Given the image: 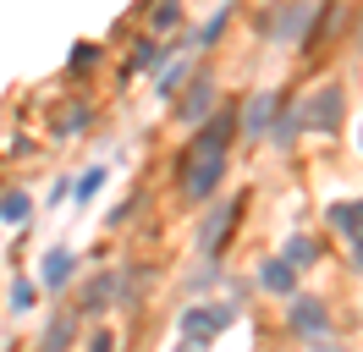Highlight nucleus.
<instances>
[{
    "label": "nucleus",
    "instance_id": "obj_1",
    "mask_svg": "<svg viewBox=\"0 0 363 352\" xmlns=\"http://www.w3.org/2000/svg\"><path fill=\"white\" fill-rule=\"evenodd\" d=\"M226 143H231V116H215L199 138H193V149H187V182H182V193L193 198H209L220 187V176H226Z\"/></svg>",
    "mask_w": 363,
    "mask_h": 352
},
{
    "label": "nucleus",
    "instance_id": "obj_2",
    "mask_svg": "<svg viewBox=\"0 0 363 352\" xmlns=\"http://www.w3.org/2000/svg\"><path fill=\"white\" fill-rule=\"evenodd\" d=\"M231 325V308H187L182 314V341H209Z\"/></svg>",
    "mask_w": 363,
    "mask_h": 352
},
{
    "label": "nucleus",
    "instance_id": "obj_3",
    "mask_svg": "<svg viewBox=\"0 0 363 352\" xmlns=\"http://www.w3.org/2000/svg\"><path fill=\"white\" fill-rule=\"evenodd\" d=\"M341 105H347V99H341V88H319L314 99L303 105V116H297V121H314L319 132H336V127H341Z\"/></svg>",
    "mask_w": 363,
    "mask_h": 352
},
{
    "label": "nucleus",
    "instance_id": "obj_4",
    "mask_svg": "<svg viewBox=\"0 0 363 352\" xmlns=\"http://www.w3.org/2000/svg\"><path fill=\"white\" fill-rule=\"evenodd\" d=\"M275 110H281V99H275L270 88H264V94H253V99H248V116H242V132H248V138H264L270 121H275Z\"/></svg>",
    "mask_w": 363,
    "mask_h": 352
},
{
    "label": "nucleus",
    "instance_id": "obj_5",
    "mask_svg": "<svg viewBox=\"0 0 363 352\" xmlns=\"http://www.w3.org/2000/svg\"><path fill=\"white\" fill-rule=\"evenodd\" d=\"M292 330H297V336H325V330H330L325 303H314V297H297V303H292Z\"/></svg>",
    "mask_w": 363,
    "mask_h": 352
},
{
    "label": "nucleus",
    "instance_id": "obj_6",
    "mask_svg": "<svg viewBox=\"0 0 363 352\" xmlns=\"http://www.w3.org/2000/svg\"><path fill=\"white\" fill-rule=\"evenodd\" d=\"M259 286L275 292V297H292V292H297V270L286 259H264V264H259Z\"/></svg>",
    "mask_w": 363,
    "mask_h": 352
},
{
    "label": "nucleus",
    "instance_id": "obj_7",
    "mask_svg": "<svg viewBox=\"0 0 363 352\" xmlns=\"http://www.w3.org/2000/svg\"><path fill=\"white\" fill-rule=\"evenodd\" d=\"M72 336H77V314H67V308H61V314H55V325L45 330L39 352H67V347H72Z\"/></svg>",
    "mask_w": 363,
    "mask_h": 352
},
{
    "label": "nucleus",
    "instance_id": "obj_8",
    "mask_svg": "<svg viewBox=\"0 0 363 352\" xmlns=\"http://www.w3.org/2000/svg\"><path fill=\"white\" fill-rule=\"evenodd\" d=\"M209 110H215V83H193L187 105H182V121H204Z\"/></svg>",
    "mask_w": 363,
    "mask_h": 352
},
{
    "label": "nucleus",
    "instance_id": "obj_9",
    "mask_svg": "<svg viewBox=\"0 0 363 352\" xmlns=\"http://www.w3.org/2000/svg\"><path fill=\"white\" fill-rule=\"evenodd\" d=\"M72 264H77L72 253H50V259L39 264V281H45V286H67L72 281Z\"/></svg>",
    "mask_w": 363,
    "mask_h": 352
},
{
    "label": "nucleus",
    "instance_id": "obj_10",
    "mask_svg": "<svg viewBox=\"0 0 363 352\" xmlns=\"http://www.w3.org/2000/svg\"><path fill=\"white\" fill-rule=\"evenodd\" d=\"M281 259L292 264V270H308V264L319 259V242H314V237H292V242H286V253H281Z\"/></svg>",
    "mask_w": 363,
    "mask_h": 352
},
{
    "label": "nucleus",
    "instance_id": "obj_11",
    "mask_svg": "<svg viewBox=\"0 0 363 352\" xmlns=\"http://www.w3.org/2000/svg\"><path fill=\"white\" fill-rule=\"evenodd\" d=\"M330 220H336L352 242H363V204H336V209H330Z\"/></svg>",
    "mask_w": 363,
    "mask_h": 352
},
{
    "label": "nucleus",
    "instance_id": "obj_12",
    "mask_svg": "<svg viewBox=\"0 0 363 352\" xmlns=\"http://www.w3.org/2000/svg\"><path fill=\"white\" fill-rule=\"evenodd\" d=\"M28 209H33V204H28V193H6V198H0V220H6V226H23Z\"/></svg>",
    "mask_w": 363,
    "mask_h": 352
},
{
    "label": "nucleus",
    "instance_id": "obj_13",
    "mask_svg": "<svg viewBox=\"0 0 363 352\" xmlns=\"http://www.w3.org/2000/svg\"><path fill=\"white\" fill-rule=\"evenodd\" d=\"M231 215H237V204H231L226 215H215V220L204 226V253H215V248H220V237H226V226H231Z\"/></svg>",
    "mask_w": 363,
    "mask_h": 352
},
{
    "label": "nucleus",
    "instance_id": "obj_14",
    "mask_svg": "<svg viewBox=\"0 0 363 352\" xmlns=\"http://www.w3.org/2000/svg\"><path fill=\"white\" fill-rule=\"evenodd\" d=\"M303 22H308V6H292V17L281 22V39H297V33H303Z\"/></svg>",
    "mask_w": 363,
    "mask_h": 352
},
{
    "label": "nucleus",
    "instance_id": "obj_15",
    "mask_svg": "<svg viewBox=\"0 0 363 352\" xmlns=\"http://www.w3.org/2000/svg\"><path fill=\"white\" fill-rule=\"evenodd\" d=\"M220 33H226V6H220V11H215V17L204 22V33H199V44H215Z\"/></svg>",
    "mask_w": 363,
    "mask_h": 352
},
{
    "label": "nucleus",
    "instance_id": "obj_16",
    "mask_svg": "<svg viewBox=\"0 0 363 352\" xmlns=\"http://www.w3.org/2000/svg\"><path fill=\"white\" fill-rule=\"evenodd\" d=\"M155 61H160V44H138L133 50V72H149Z\"/></svg>",
    "mask_w": 363,
    "mask_h": 352
},
{
    "label": "nucleus",
    "instance_id": "obj_17",
    "mask_svg": "<svg viewBox=\"0 0 363 352\" xmlns=\"http://www.w3.org/2000/svg\"><path fill=\"white\" fill-rule=\"evenodd\" d=\"M99 187H105V171L94 165V171H83V182H77V198H94Z\"/></svg>",
    "mask_w": 363,
    "mask_h": 352
},
{
    "label": "nucleus",
    "instance_id": "obj_18",
    "mask_svg": "<svg viewBox=\"0 0 363 352\" xmlns=\"http://www.w3.org/2000/svg\"><path fill=\"white\" fill-rule=\"evenodd\" d=\"M182 77H187V61H171V66H165V72H160V88L171 94V88H177Z\"/></svg>",
    "mask_w": 363,
    "mask_h": 352
},
{
    "label": "nucleus",
    "instance_id": "obj_19",
    "mask_svg": "<svg viewBox=\"0 0 363 352\" xmlns=\"http://www.w3.org/2000/svg\"><path fill=\"white\" fill-rule=\"evenodd\" d=\"M177 17H182V6H177V0H160V6H155V28H171Z\"/></svg>",
    "mask_w": 363,
    "mask_h": 352
},
{
    "label": "nucleus",
    "instance_id": "obj_20",
    "mask_svg": "<svg viewBox=\"0 0 363 352\" xmlns=\"http://www.w3.org/2000/svg\"><path fill=\"white\" fill-rule=\"evenodd\" d=\"M11 303H17V314H23V308H33V286L17 281V286H11Z\"/></svg>",
    "mask_w": 363,
    "mask_h": 352
},
{
    "label": "nucleus",
    "instance_id": "obj_21",
    "mask_svg": "<svg viewBox=\"0 0 363 352\" xmlns=\"http://www.w3.org/2000/svg\"><path fill=\"white\" fill-rule=\"evenodd\" d=\"M111 292H116L111 281H94V286H89V308H99V303H111Z\"/></svg>",
    "mask_w": 363,
    "mask_h": 352
},
{
    "label": "nucleus",
    "instance_id": "obj_22",
    "mask_svg": "<svg viewBox=\"0 0 363 352\" xmlns=\"http://www.w3.org/2000/svg\"><path fill=\"white\" fill-rule=\"evenodd\" d=\"M89 61H99V50H94V44H77V50H72V66L83 72V66H89Z\"/></svg>",
    "mask_w": 363,
    "mask_h": 352
},
{
    "label": "nucleus",
    "instance_id": "obj_23",
    "mask_svg": "<svg viewBox=\"0 0 363 352\" xmlns=\"http://www.w3.org/2000/svg\"><path fill=\"white\" fill-rule=\"evenodd\" d=\"M89 352H116V336H111V330H94V341H89Z\"/></svg>",
    "mask_w": 363,
    "mask_h": 352
},
{
    "label": "nucleus",
    "instance_id": "obj_24",
    "mask_svg": "<svg viewBox=\"0 0 363 352\" xmlns=\"http://www.w3.org/2000/svg\"><path fill=\"white\" fill-rule=\"evenodd\" d=\"M352 264H358V270H363V242H352Z\"/></svg>",
    "mask_w": 363,
    "mask_h": 352
},
{
    "label": "nucleus",
    "instance_id": "obj_25",
    "mask_svg": "<svg viewBox=\"0 0 363 352\" xmlns=\"http://www.w3.org/2000/svg\"><path fill=\"white\" fill-rule=\"evenodd\" d=\"M182 352H204V341H182Z\"/></svg>",
    "mask_w": 363,
    "mask_h": 352
},
{
    "label": "nucleus",
    "instance_id": "obj_26",
    "mask_svg": "<svg viewBox=\"0 0 363 352\" xmlns=\"http://www.w3.org/2000/svg\"><path fill=\"white\" fill-rule=\"evenodd\" d=\"M314 352H341V347H336V341H319V347H314Z\"/></svg>",
    "mask_w": 363,
    "mask_h": 352
}]
</instances>
